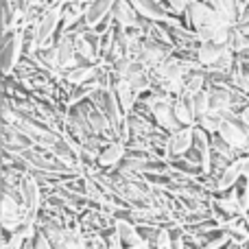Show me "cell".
Returning <instances> with one entry per match:
<instances>
[{"label": "cell", "instance_id": "obj_1", "mask_svg": "<svg viewBox=\"0 0 249 249\" xmlns=\"http://www.w3.org/2000/svg\"><path fill=\"white\" fill-rule=\"evenodd\" d=\"M24 57V29H11L2 33V44H0V66H2V74L11 77L16 66Z\"/></svg>", "mask_w": 249, "mask_h": 249}, {"label": "cell", "instance_id": "obj_2", "mask_svg": "<svg viewBox=\"0 0 249 249\" xmlns=\"http://www.w3.org/2000/svg\"><path fill=\"white\" fill-rule=\"evenodd\" d=\"M112 232L121 238V243L124 249H146V243L142 238L138 225L131 219H124V216H116L112 223Z\"/></svg>", "mask_w": 249, "mask_h": 249}, {"label": "cell", "instance_id": "obj_3", "mask_svg": "<svg viewBox=\"0 0 249 249\" xmlns=\"http://www.w3.org/2000/svg\"><path fill=\"white\" fill-rule=\"evenodd\" d=\"M55 48H57V66H59V70H64V72L70 70L74 66V59H77V37L70 31H61L57 35Z\"/></svg>", "mask_w": 249, "mask_h": 249}, {"label": "cell", "instance_id": "obj_4", "mask_svg": "<svg viewBox=\"0 0 249 249\" xmlns=\"http://www.w3.org/2000/svg\"><path fill=\"white\" fill-rule=\"evenodd\" d=\"M193 142H195V127H181L179 131L171 133L168 136V158L175 160V158L186 155L193 149Z\"/></svg>", "mask_w": 249, "mask_h": 249}, {"label": "cell", "instance_id": "obj_5", "mask_svg": "<svg viewBox=\"0 0 249 249\" xmlns=\"http://www.w3.org/2000/svg\"><path fill=\"white\" fill-rule=\"evenodd\" d=\"M129 2L136 7V11L140 13L142 18H146V20H151V22H173V20H177V18L168 16L166 9H164V4L160 2V0H129Z\"/></svg>", "mask_w": 249, "mask_h": 249}, {"label": "cell", "instance_id": "obj_6", "mask_svg": "<svg viewBox=\"0 0 249 249\" xmlns=\"http://www.w3.org/2000/svg\"><path fill=\"white\" fill-rule=\"evenodd\" d=\"M124 155H127V146H124L121 140L107 142V144L103 146V151L99 153V160H96V164H99L103 171H105V168H116L118 164L124 160Z\"/></svg>", "mask_w": 249, "mask_h": 249}, {"label": "cell", "instance_id": "obj_7", "mask_svg": "<svg viewBox=\"0 0 249 249\" xmlns=\"http://www.w3.org/2000/svg\"><path fill=\"white\" fill-rule=\"evenodd\" d=\"M228 51H232L228 44H216V42H212V39L210 42H201L199 44L197 59H199V64H201L203 68H210V66H214Z\"/></svg>", "mask_w": 249, "mask_h": 249}, {"label": "cell", "instance_id": "obj_8", "mask_svg": "<svg viewBox=\"0 0 249 249\" xmlns=\"http://www.w3.org/2000/svg\"><path fill=\"white\" fill-rule=\"evenodd\" d=\"M114 4H116V0H92L86 9L88 26H90V29H96V26L114 11Z\"/></svg>", "mask_w": 249, "mask_h": 249}, {"label": "cell", "instance_id": "obj_9", "mask_svg": "<svg viewBox=\"0 0 249 249\" xmlns=\"http://www.w3.org/2000/svg\"><path fill=\"white\" fill-rule=\"evenodd\" d=\"M96 72H99V64H83V66H74V68L66 70L64 79L72 86H86V83L94 81Z\"/></svg>", "mask_w": 249, "mask_h": 249}, {"label": "cell", "instance_id": "obj_10", "mask_svg": "<svg viewBox=\"0 0 249 249\" xmlns=\"http://www.w3.org/2000/svg\"><path fill=\"white\" fill-rule=\"evenodd\" d=\"M241 179H243L241 168H238L236 162H232V164H230V166L219 175V179H216V193H228V190L236 188ZM216 193H214V195H216Z\"/></svg>", "mask_w": 249, "mask_h": 249}, {"label": "cell", "instance_id": "obj_11", "mask_svg": "<svg viewBox=\"0 0 249 249\" xmlns=\"http://www.w3.org/2000/svg\"><path fill=\"white\" fill-rule=\"evenodd\" d=\"M112 90L116 92V96H118V101H121L124 114H131L133 107H136V103H138V96H140V94H138V92L133 90V88L129 86L127 81H123V79L112 88Z\"/></svg>", "mask_w": 249, "mask_h": 249}, {"label": "cell", "instance_id": "obj_12", "mask_svg": "<svg viewBox=\"0 0 249 249\" xmlns=\"http://www.w3.org/2000/svg\"><path fill=\"white\" fill-rule=\"evenodd\" d=\"M208 96H210V114L223 116L225 112H230V90L210 88V90H208Z\"/></svg>", "mask_w": 249, "mask_h": 249}, {"label": "cell", "instance_id": "obj_13", "mask_svg": "<svg viewBox=\"0 0 249 249\" xmlns=\"http://www.w3.org/2000/svg\"><path fill=\"white\" fill-rule=\"evenodd\" d=\"M197 124L201 129H206L210 136H214V133H219L221 124H223V116H219V114H206Z\"/></svg>", "mask_w": 249, "mask_h": 249}, {"label": "cell", "instance_id": "obj_14", "mask_svg": "<svg viewBox=\"0 0 249 249\" xmlns=\"http://www.w3.org/2000/svg\"><path fill=\"white\" fill-rule=\"evenodd\" d=\"M238 168H241V175L243 177H249V153H243L241 158L236 160Z\"/></svg>", "mask_w": 249, "mask_h": 249}, {"label": "cell", "instance_id": "obj_15", "mask_svg": "<svg viewBox=\"0 0 249 249\" xmlns=\"http://www.w3.org/2000/svg\"><path fill=\"white\" fill-rule=\"evenodd\" d=\"M107 249H124V245L121 243V238L116 236V234H109V238H107Z\"/></svg>", "mask_w": 249, "mask_h": 249}, {"label": "cell", "instance_id": "obj_16", "mask_svg": "<svg viewBox=\"0 0 249 249\" xmlns=\"http://www.w3.org/2000/svg\"><path fill=\"white\" fill-rule=\"evenodd\" d=\"M241 116H243V121H245V124H247V127H249V107L245 109V112H243L241 114Z\"/></svg>", "mask_w": 249, "mask_h": 249}, {"label": "cell", "instance_id": "obj_17", "mask_svg": "<svg viewBox=\"0 0 249 249\" xmlns=\"http://www.w3.org/2000/svg\"><path fill=\"white\" fill-rule=\"evenodd\" d=\"M160 2H164V0H160Z\"/></svg>", "mask_w": 249, "mask_h": 249}, {"label": "cell", "instance_id": "obj_18", "mask_svg": "<svg viewBox=\"0 0 249 249\" xmlns=\"http://www.w3.org/2000/svg\"><path fill=\"white\" fill-rule=\"evenodd\" d=\"M247 2H249V0H247Z\"/></svg>", "mask_w": 249, "mask_h": 249}]
</instances>
